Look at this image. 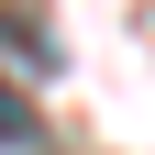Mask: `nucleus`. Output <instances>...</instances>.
<instances>
[{"label":"nucleus","instance_id":"f257e3e1","mask_svg":"<svg viewBox=\"0 0 155 155\" xmlns=\"http://www.w3.org/2000/svg\"><path fill=\"white\" fill-rule=\"evenodd\" d=\"M0 144H33V111H22V89H0Z\"/></svg>","mask_w":155,"mask_h":155}]
</instances>
